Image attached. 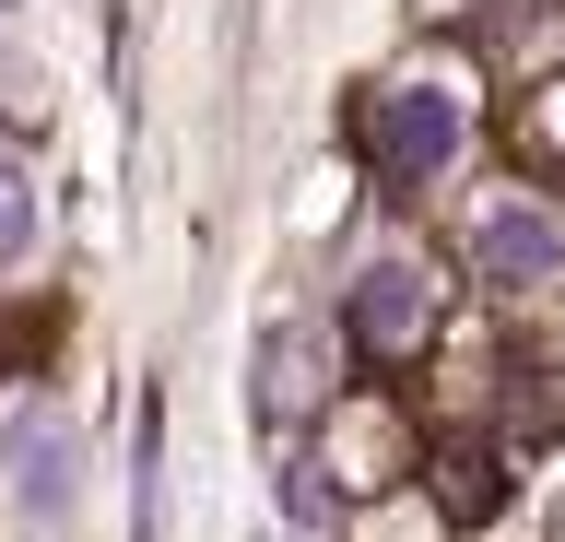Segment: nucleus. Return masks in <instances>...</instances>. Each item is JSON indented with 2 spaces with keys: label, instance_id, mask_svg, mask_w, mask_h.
<instances>
[{
  "label": "nucleus",
  "instance_id": "8",
  "mask_svg": "<svg viewBox=\"0 0 565 542\" xmlns=\"http://www.w3.org/2000/svg\"><path fill=\"white\" fill-rule=\"evenodd\" d=\"M0 12H24V0H0Z\"/></svg>",
  "mask_w": 565,
  "mask_h": 542
},
{
  "label": "nucleus",
  "instance_id": "3",
  "mask_svg": "<svg viewBox=\"0 0 565 542\" xmlns=\"http://www.w3.org/2000/svg\"><path fill=\"white\" fill-rule=\"evenodd\" d=\"M471 259H483L494 284H542V272H565V224L542 201H483L471 213Z\"/></svg>",
  "mask_w": 565,
  "mask_h": 542
},
{
  "label": "nucleus",
  "instance_id": "2",
  "mask_svg": "<svg viewBox=\"0 0 565 542\" xmlns=\"http://www.w3.org/2000/svg\"><path fill=\"white\" fill-rule=\"evenodd\" d=\"M377 153L401 166V178H436L459 153V95L448 83H388L377 95Z\"/></svg>",
  "mask_w": 565,
  "mask_h": 542
},
{
  "label": "nucleus",
  "instance_id": "6",
  "mask_svg": "<svg viewBox=\"0 0 565 542\" xmlns=\"http://www.w3.org/2000/svg\"><path fill=\"white\" fill-rule=\"evenodd\" d=\"M24 248H35V178L0 153V259H24Z\"/></svg>",
  "mask_w": 565,
  "mask_h": 542
},
{
  "label": "nucleus",
  "instance_id": "4",
  "mask_svg": "<svg viewBox=\"0 0 565 542\" xmlns=\"http://www.w3.org/2000/svg\"><path fill=\"white\" fill-rule=\"evenodd\" d=\"M424 307H436V295H424V259H365V272H353V295H342L353 342H377V354H401V342H413Z\"/></svg>",
  "mask_w": 565,
  "mask_h": 542
},
{
  "label": "nucleus",
  "instance_id": "1",
  "mask_svg": "<svg viewBox=\"0 0 565 542\" xmlns=\"http://www.w3.org/2000/svg\"><path fill=\"white\" fill-rule=\"evenodd\" d=\"M83 496V436H71L60 401H12L0 413V507L12 519H71Z\"/></svg>",
  "mask_w": 565,
  "mask_h": 542
},
{
  "label": "nucleus",
  "instance_id": "7",
  "mask_svg": "<svg viewBox=\"0 0 565 542\" xmlns=\"http://www.w3.org/2000/svg\"><path fill=\"white\" fill-rule=\"evenodd\" d=\"M282 507H295V531H318V460H282Z\"/></svg>",
  "mask_w": 565,
  "mask_h": 542
},
{
  "label": "nucleus",
  "instance_id": "5",
  "mask_svg": "<svg viewBox=\"0 0 565 542\" xmlns=\"http://www.w3.org/2000/svg\"><path fill=\"white\" fill-rule=\"evenodd\" d=\"M330 365V342H318L307 319H282V330H259V425H282V413H318V378Z\"/></svg>",
  "mask_w": 565,
  "mask_h": 542
},
{
  "label": "nucleus",
  "instance_id": "9",
  "mask_svg": "<svg viewBox=\"0 0 565 542\" xmlns=\"http://www.w3.org/2000/svg\"><path fill=\"white\" fill-rule=\"evenodd\" d=\"M295 542H318V531H295Z\"/></svg>",
  "mask_w": 565,
  "mask_h": 542
}]
</instances>
